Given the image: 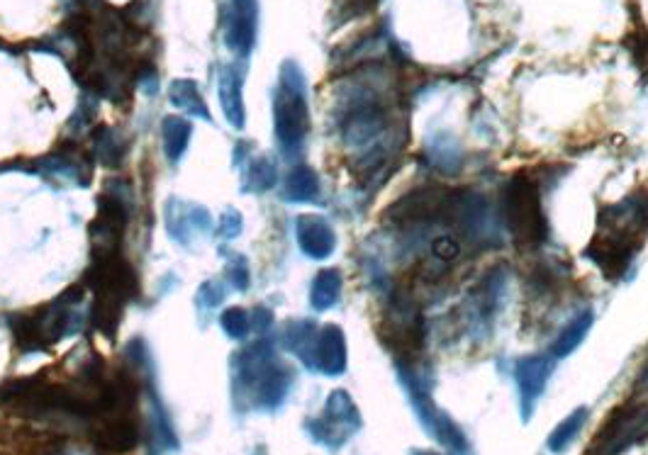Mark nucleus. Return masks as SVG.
<instances>
[{
  "mask_svg": "<svg viewBox=\"0 0 648 455\" xmlns=\"http://www.w3.org/2000/svg\"><path fill=\"white\" fill-rule=\"evenodd\" d=\"M648 232V193L629 195L617 205L600 210L597 234L588 246V258L597 263L610 278L627 273L641 241Z\"/></svg>",
  "mask_w": 648,
  "mask_h": 455,
  "instance_id": "1",
  "label": "nucleus"
},
{
  "mask_svg": "<svg viewBox=\"0 0 648 455\" xmlns=\"http://www.w3.org/2000/svg\"><path fill=\"white\" fill-rule=\"evenodd\" d=\"M502 217L517 249H539L549 239V222L541 210L539 183L527 173H517L502 190Z\"/></svg>",
  "mask_w": 648,
  "mask_h": 455,
  "instance_id": "2",
  "label": "nucleus"
},
{
  "mask_svg": "<svg viewBox=\"0 0 648 455\" xmlns=\"http://www.w3.org/2000/svg\"><path fill=\"white\" fill-rule=\"evenodd\" d=\"M273 127H276V142L283 156L298 159L305 149L307 132H310V112H307L303 71L293 61L283 64L281 83L273 95Z\"/></svg>",
  "mask_w": 648,
  "mask_h": 455,
  "instance_id": "3",
  "label": "nucleus"
},
{
  "mask_svg": "<svg viewBox=\"0 0 648 455\" xmlns=\"http://www.w3.org/2000/svg\"><path fill=\"white\" fill-rule=\"evenodd\" d=\"M398 375H400V383L405 385L407 392H410L412 407H415V412L420 414L422 424L427 426L429 434L437 438L439 443L449 446L454 453L471 455V448H468L466 436L461 434V429H458L454 421L434 407L432 400H429V392L424 390L420 378L415 375V368H412V365L398 363Z\"/></svg>",
  "mask_w": 648,
  "mask_h": 455,
  "instance_id": "4",
  "label": "nucleus"
},
{
  "mask_svg": "<svg viewBox=\"0 0 648 455\" xmlns=\"http://www.w3.org/2000/svg\"><path fill=\"white\" fill-rule=\"evenodd\" d=\"M648 434V400H631L607 417L588 455H617Z\"/></svg>",
  "mask_w": 648,
  "mask_h": 455,
  "instance_id": "5",
  "label": "nucleus"
},
{
  "mask_svg": "<svg viewBox=\"0 0 648 455\" xmlns=\"http://www.w3.org/2000/svg\"><path fill=\"white\" fill-rule=\"evenodd\" d=\"M356 429H359V412L346 392H334L329 397L324 417L312 424V434L324 446H342V441H346Z\"/></svg>",
  "mask_w": 648,
  "mask_h": 455,
  "instance_id": "6",
  "label": "nucleus"
},
{
  "mask_svg": "<svg viewBox=\"0 0 648 455\" xmlns=\"http://www.w3.org/2000/svg\"><path fill=\"white\" fill-rule=\"evenodd\" d=\"M166 229L181 246H191L198 237L212 234V217L203 205L171 198L166 202Z\"/></svg>",
  "mask_w": 648,
  "mask_h": 455,
  "instance_id": "7",
  "label": "nucleus"
},
{
  "mask_svg": "<svg viewBox=\"0 0 648 455\" xmlns=\"http://www.w3.org/2000/svg\"><path fill=\"white\" fill-rule=\"evenodd\" d=\"M256 0H227L225 42L234 54L249 56L256 42Z\"/></svg>",
  "mask_w": 648,
  "mask_h": 455,
  "instance_id": "8",
  "label": "nucleus"
},
{
  "mask_svg": "<svg viewBox=\"0 0 648 455\" xmlns=\"http://www.w3.org/2000/svg\"><path fill=\"white\" fill-rule=\"evenodd\" d=\"M553 370L551 358L544 356H532V358H522L515 368V378H517V390H519V400H522V417L529 419L534 412V404L544 392L546 380H549Z\"/></svg>",
  "mask_w": 648,
  "mask_h": 455,
  "instance_id": "9",
  "label": "nucleus"
},
{
  "mask_svg": "<svg viewBox=\"0 0 648 455\" xmlns=\"http://www.w3.org/2000/svg\"><path fill=\"white\" fill-rule=\"evenodd\" d=\"M295 234H298V244L303 249V254L315 258V261H324L337 249V234L329 227L327 219L317 215L298 217Z\"/></svg>",
  "mask_w": 648,
  "mask_h": 455,
  "instance_id": "10",
  "label": "nucleus"
},
{
  "mask_svg": "<svg viewBox=\"0 0 648 455\" xmlns=\"http://www.w3.org/2000/svg\"><path fill=\"white\" fill-rule=\"evenodd\" d=\"M312 368L322 370L324 375H342L346 368V339L337 324H327L317 334Z\"/></svg>",
  "mask_w": 648,
  "mask_h": 455,
  "instance_id": "11",
  "label": "nucleus"
},
{
  "mask_svg": "<svg viewBox=\"0 0 648 455\" xmlns=\"http://www.w3.org/2000/svg\"><path fill=\"white\" fill-rule=\"evenodd\" d=\"M244 73L239 66H225L220 73V103L225 110L227 122L234 129H244L247 125V112H244V95H242Z\"/></svg>",
  "mask_w": 648,
  "mask_h": 455,
  "instance_id": "12",
  "label": "nucleus"
},
{
  "mask_svg": "<svg viewBox=\"0 0 648 455\" xmlns=\"http://www.w3.org/2000/svg\"><path fill=\"white\" fill-rule=\"evenodd\" d=\"M283 200L295 202V205L320 200V178H317V173L310 166H295L286 178Z\"/></svg>",
  "mask_w": 648,
  "mask_h": 455,
  "instance_id": "13",
  "label": "nucleus"
},
{
  "mask_svg": "<svg viewBox=\"0 0 648 455\" xmlns=\"http://www.w3.org/2000/svg\"><path fill=\"white\" fill-rule=\"evenodd\" d=\"M169 100L176 110L188 112V115L198 117V120L210 122L208 105H205L203 95H200L198 83L191 81V78H176L169 88Z\"/></svg>",
  "mask_w": 648,
  "mask_h": 455,
  "instance_id": "14",
  "label": "nucleus"
},
{
  "mask_svg": "<svg viewBox=\"0 0 648 455\" xmlns=\"http://www.w3.org/2000/svg\"><path fill=\"white\" fill-rule=\"evenodd\" d=\"M161 132H164L166 159H169L171 164H178V161L183 159V154L188 151V142H191L193 137L191 122L178 115H171L166 117L164 125H161Z\"/></svg>",
  "mask_w": 648,
  "mask_h": 455,
  "instance_id": "15",
  "label": "nucleus"
},
{
  "mask_svg": "<svg viewBox=\"0 0 648 455\" xmlns=\"http://www.w3.org/2000/svg\"><path fill=\"white\" fill-rule=\"evenodd\" d=\"M342 297V273L337 268H324L315 275L312 280V290H310V302L315 310H329L334 307Z\"/></svg>",
  "mask_w": 648,
  "mask_h": 455,
  "instance_id": "16",
  "label": "nucleus"
},
{
  "mask_svg": "<svg viewBox=\"0 0 648 455\" xmlns=\"http://www.w3.org/2000/svg\"><path fill=\"white\" fill-rule=\"evenodd\" d=\"M278 181L276 164L268 156H256L244 171V193H266Z\"/></svg>",
  "mask_w": 648,
  "mask_h": 455,
  "instance_id": "17",
  "label": "nucleus"
},
{
  "mask_svg": "<svg viewBox=\"0 0 648 455\" xmlns=\"http://www.w3.org/2000/svg\"><path fill=\"white\" fill-rule=\"evenodd\" d=\"M590 327H592V312H583L578 319H575V322H571L566 329L561 331V336H558L556 341H553V346H551L553 356L563 358V356H568V353H573L575 348L583 344L585 334H588Z\"/></svg>",
  "mask_w": 648,
  "mask_h": 455,
  "instance_id": "18",
  "label": "nucleus"
},
{
  "mask_svg": "<svg viewBox=\"0 0 648 455\" xmlns=\"http://www.w3.org/2000/svg\"><path fill=\"white\" fill-rule=\"evenodd\" d=\"M585 419H588V409H575V412L568 417L563 424L556 426V431L549 436V451L553 453H561L566 451L568 446H571V441H575V436L583 431L585 426Z\"/></svg>",
  "mask_w": 648,
  "mask_h": 455,
  "instance_id": "19",
  "label": "nucleus"
},
{
  "mask_svg": "<svg viewBox=\"0 0 648 455\" xmlns=\"http://www.w3.org/2000/svg\"><path fill=\"white\" fill-rule=\"evenodd\" d=\"M220 324L229 339H234V341L247 339L249 331H251V314L247 310H242V307H229V310L222 312Z\"/></svg>",
  "mask_w": 648,
  "mask_h": 455,
  "instance_id": "20",
  "label": "nucleus"
},
{
  "mask_svg": "<svg viewBox=\"0 0 648 455\" xmlns=\"http://www.w3.org/2000/svg\"><path fill=\"white\" fill-rule=\"evenodd\" d=\"M227 297V290L225 285L220 283V280H208V283H203L195 292V307H198V312H215L217 307L225 302Z\"/></svg>",
  "mask_w": 648,
  "mask_h": 455,
  "instance_id": "21",
  "label": "nucleus"
},
{
  "mask_svg": "<svg viewBox=\"0 0 648 455\" xmlns=\"http://www.w3.org/2000/svg\"><path fill=\"white\" fill-rule=\"evenodd\" d=\"M434 149H437L432 151L434 164L439 168H446V173H456V168L461 166V151L456 149L454 142H451L449 137H444L434 144Z\"/></svg>",
  "mask_w": 648,
  "mask_h": 455,
  "instance_id": "22",
  "label": "nucleus"
},
{
  "mask_svg": "<svg viewBox=\"0 0 648 455\" xmlns=\"http://www.w3.org/2000/svg\"><path fill=\"white\" fill-rule=\"evenodd\" d=\"M227 283L232 285L234 290L244 292L249 288L251 283V271H249V261L244 256H232L227 263Z\"/></svg>",
  "mask_w": 648,
  "mask_h": 455,
  "instance_id": "23",
  "label": "nucleus"
},
{
  "mask_svg": "<svg viewBox=\"0 0 648 455\" xmlns=\"http://www.w3.org/2000/svg\"><path fill=\"white\" fill-rule=\"evenodd\" d=\"M242 229H244L242 215H239L237 210H227L220 219V229H217V234H220L222 239H237L239 234H242Z\"/></svg>",
  "mask_w": 648,
  "mask_h": 455,
  "instance_id": "24",
  "label": "nucleus"
},
{
  "mask_svg": "<svg viewBox=\"0 0 648 455\" xmlns=\"http://www.w3.org/2000/svg\"><path fill=\"white\" fill-rule=\"evenodd\" d=\"M251 314V329L259 331V334H264V331L271 329L273 324V312L266 310V307H254V310L249 312Z\"/></svg>",
  "mask_w": 648,
  "mask_h": 455,
  "instance_id": "25",
  "label": "nucleus"
},
{
  "mask_svg": "<svg viewBox=\"0 0 648 455\" xmlns=\"http://www.w3.org/2000/svg\"><path fill=\"white\" fill-rule=\"evenodd\" d=\"M415 455H439V453H432V451H417Z\"/></svg>",
  "mask_w": 648,
  "mask_h": 455,
  "instance_id": "26",
  "label": "nucleus"
}]
</instances>
